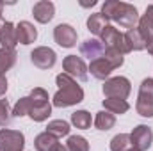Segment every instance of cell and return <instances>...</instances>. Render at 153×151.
Returning <instances> with one entry per match:
<instances>
[{"label":"cell","mask_w":153,"mask_h":151,"mask_svg":"<svg viewBox=\"0 0 153 151\" xmlns=\"http://www.w3.org/2000/svg\"><path fill=\"white\" fill-rule=\"evenodd\" d=\"M102 14L107 20H112L123 29H134L139 23V14L137 9L132 4L126 2H119V0H107L102 5Z\"/></svg>","instance_id":"1"},{"label":"cell","mask_w":153,"mask_h":151,"mask_svg":"<svg viewBox=\"0 0 153 151\" xmlns=\"http://www.w3.org/2000/svg\"><path fill=\"white\" fill-rule=\"evenodd\" d=\"M57 85H59V91L53 94V100L52 103L59 109H66V107H71L76 105L84 100V89L76 84L75 78H71L66 73H61L55 78Z\"/></svg>","instance_id":"2"},{"label":"cell","mask_w":153,"mask_h":151,"mask_svg":"<svg viewBox=\"0 0 153 151\" xmlns=\"http://www.w3.org/2000/svg\"><path fill=\"white\" fill-rule=\"evenodd\" d=\"M30 98V112H29V117L36 123H41L45 119H48V115L52 114V103L48 100V93L43 89V87H34L29 94Z\"/></svg>","instance_id":"3"},{"label":"cell","mask_w":153,"mask_h":151,"mask_svg":"<svg viewBox=\"0 0 153 151\" xmlns=\"http://www.w3.org/2000/svg\"><path fill=\"white\" fill-rule=\"evenodd\" d=\"M135 110L143 117H153V78H144L141 82Z\"/></svg>","instance_id":"4"},{"label":"cell","mask_w":153,"mask_h":151,"mask_svg":"<svg viewBox=\"0 0 153 151\" xmlns=\"http://www.w3.org/2000/svg\"><path fill=\"white\" fill-rule=\"evenodd\" d=\"M105 98H119V100H126L132 93V84L126 76H114L105 80L103 87H102Z\"/></svg>","instance_id":"5"},{"label":"cell","mask_w":153,"mask_h":151,"mask_svg":"<svg viewBox=\"0 0 153 151\" xmlns=\"http://www.w3.org/2000/svg\"><path fill=\"white\" fill-rule=\"evenodd\" d=\"M100 38H102V43L105 44V48H114L117 52H121L123 55L132 52L128 43H126V39H125V34H121L114 25H107Z\"/></svg>","instance_id":"6"},{"label":"cell","mask_w":153,"mask_h":151,"mask_svg":"<svg viewBox=\"0 0 153 151\" xmlns=\"http://www.w3.org/2000/svg\"><path fill=\"white\" fill-rule=\"evenodd\" d=\"M25 137L18 130L2 128L0 130V151H23Z\"/></svg>","instance_id":"7"},{"label":"cell","mask_w":153,"mask_h":151,"mask_svg":"<svg viewBox=\"0 0 153 151\" xmlns=\"http://www.w3.org/2000/svg\"><path fill=\"white\" fill-rule=\"evenodd\" d=\"M153 142V132L150 126L139 124L130 133V146L137 151H148Z\"/></svg>","instance_id":"8"},{"label":"cell","mask_w":153,"mask_h":151,"mask_svg":"<svg viewBox=\"0 0 153 151\" xmlns=\"http://www.w3.org/2000/svg\"><path fill=\"white\" fill-rule=\"evenodd\" d=\"M30 61L39 70H50L57 62V53L48 46H38L30 52Z\"/></svg>","instance_id":"9"},{"label":"cell","mask_w":153,"mask_h":151,"mask_svg":"<svg viewBox=\"0 0 153 151\" xmlns=\"http://www.w3.org/2000/svg\"><path fill=\"white\" fill-rule=\"evenodd\" d=\"M62 68L66 71V75H70L75 80H80V82H85L87 80V66L85 62L82 61V57H76V55H68L64 57L62 61Z\"/></svg>","instance_id":"10"},{"label":"cell","mask_w":153,"mask_h":151,"mask_svg":"<svg viewBox=\"0 0 153 151\" xmlns=\"http://www.w3.org/2000/svg\"><path fill=\"white\" fill-rule=\"evenodd\" d=\"M76 30L68 23H61L53 29V39L62 48H73L76 44Z\"/></svg>","instance_id":"11"},{"label":"cell","mask_w":153,"mask_h":151,"mask_svg":"<svg viewBox=\"0 0 153 151\" xmlns=\"http://www.w3.org/2000/svg\"><path fill=\"white\" fill-rule=\"evenodd\" d=\"M80 53L84 57H87L89 61H96L100 57H103L105 53V44L102 43V39H85L80 44Z\"/></svg>","instance_id":"12"},{"label":"cell","mask_w":153,"mask_h":151,"mask_svg":"<svg viewBox=\"0 0 153 151\" xmlns=\"http://www.w3.org/2000/svg\"><path fill=\"white\" fill-rule=\"evenodd\" d=\"M32 14L39 23H48V21H52V18L55 14V5L50 0H39L32 7Z\"/></svg>","instance_id":"13"},{"label":"cell","mask_w":153,"mask_h":151,"mask_svg":"<svg viewBox=\"0 0 153 151\" xmlns=\"http://www.w3.org/2000/svg\"><path fill=\"white\" fill-rule=\"evenodd\" d=\"M16 38L22 44H30L38 39V30L30 21H20L16 25Z\"/></svg>","instance_id":"14"},{"label":"cell","mask_w":153,"mask_h":151,"mask_svg":"<svg viewBox=\"0 0 153 151\" xmlns=\"http://www.w3.org/2000/svg\"><path fill=\"white\" fill-rule=\"evenodd\" d=\"M0 44L2 48H9L14 50V46L18 44V38H16V25L11 21H5L2 30H0Z\"/></svg>","instance_id":"15"},{"label":"cell","mask_w":153,"mask_h":151,"mask_svg":"<svg viewBox=\"0 0 153 151\" xmlns=\"http://www.w3.org/2000/svg\"><path fill=\"white\" fill-rule=\"evenodd\" d=\"M87 71H91V75L94 76V78H98V80H107L109 75L112 73V66H111L103 57H100V59H96V61H91Z\"/></svg>","instance_id":"16"},{"label":"cell","mask_w":153,"mask_h":151,"mask_svg":"<svg viewBox=\"0 0 153 151\" xmlns=\"http://www.w3.org/2000/svg\"><path fill=\"white\" fill-rule=\"evenodd\" d=\"M137 29H139V32L143 34V38L146 39V41L150 38H153V4L146 7L144 14L139 18Z\"/></svg>","instance_id":"17"},{"label":"cell","mask_w":153,"mask_h":151,"mask_svg":"<svg viewBox=\"0 0 153 151\" xmlns=\"http://www.w3.org/2000/svg\"><path fill=\"white\" fill-rule=\"evenodd\" d=\"M59 139L48 132H41L38 137L34 139V148L38 151H55V148L59 146Z\"/></svg>","instance_id":"18"},{"label":"cell","mask_w":153,"mask_h":151,"mask_svg":"<svg viewBox=\"0 0 153 151\" xmlns=\"http://www.w3.org/2000/svg\"><path fill=\"white\" fill-rule=\"evenodd\" d=\"M107 25H109V20L102 13H94L87 18V30L94 36H102V32L105 30Z\"/></svg>","instance_id":"19"},{"label":"cell","mask_w":153,"mask_h":151,"mask_svg":"<svg viewBox=\"0 0 153 151\" xmlns=\"http://www.w3.org/2000/svg\"><path fill=\"white\" fill-rule=\"evenodd\" d=\"M125 39H126L130 50H144V48H146V39L143 38V34L139 32L137 27L126 30V32H125Z\"/></svg>","instance_id":"20"},{"label":"cell","mask_w":153,"mask_h":151,"mask_svg":"<svg viewBox=\"0 0 153 151\" xmlns=\"http://www.w3.org/2000/svg\"><path fill=\"white\" fill-rule=\"evenodd\" d=\"M103 107L105 110L111 114H125L128 112L130 105L126 100H119V98H105L103 100Z\"/></svg>","instance_id":"21"},{"label":"cell","mask_w":153,"mask_h":151,"mask_svg":"<svg viewBox=\"0 0 153 151\" xmlns=\"http://www.w3.org/2000/svg\"><path fill=\"white\" fill-rule=\"evenodd\" d=\"M114 124H116V115L114 114H111V112H107V110L98 112L96 114V117H94V126H96L98 130H102V132L111 130Z\"/></svg>","instance_id":"22"},{"label":"cell","mask_w":153,"mask_h":151,"mask_svg":"<svg viewBox=\"0 0 153 151\" xmlns=\"http://www.w3.org/2000/svg\"><path fill=\"white\" fill-rule=\"evenodd\" d=\"M70 130H71V128H70V123H66V121H62V119H53V121H50L48 126H46V132L52 133V135H55L57 139L68 135Z\"/></svg>","instance_id":"23"},{"label":"cell","mask_w":153,"mask_h":151,"mask_svg":"<svg viewBox=\"0 0 153 151\" xmlns=\"http://www.w3.org/2000/svg\"><path fill=\"white\" fill-rule=\"evenodd\" d=\"M16 62V52L9 50V48H0V73L4 75L5 71H9Z\"/></svg>","instance_id":"24"},{"label":"cell","mask_w":153,"mask_h":151,"mask_svg":"<svg viewBox=\"0 0 153 151\" xmlns=\"http://www.w3.org/2000/svg\"><path fill=\"white\" fill-rule=\"evenodd\" d=\"M91 114L87 110H76V112L71 114V124L75 128H80V130H87L91 126Z\"/></svg>","instance_id":"25"},{"label":"cell","mask_w":153,"mask_h":151,"mask_svg":"<svg viewBox=\"0 0 153 151\" xmlns=\"http://www.w3.org/2000/svg\"><path fill=\"white\" fill-rule=\"evenodd\" d=\"M130 150V135L128 133H117L111 141V151H126Z\"/></svg>","instance_id":"26"},{"label":"cell","mask_w":153,"mask_h":151,"mask_svg":"<svg viewBox=\"0 0 153 151\" xmlns=\"http://www.w3.org/2000/svg\"><path fill=\"white\" fill-rule=\"evenodd\" d=\"M66 148L68 151H89V142L82 135H70Z\"/></svg>","instance_id":"27"},{"label":"cell","mask_w":153,"mask_h":151,"mask_svg":"<svg viewBox=\"0 0 153 151\" xmlns=\"http://www.w3.org/2000/svg\"><path fill=\"white\" fill-rule=\"evenodd\" d=\"M103 59L112 66V70H116V68H121L123 66V53L121 52H117V50H114V48H105V53H103Z\"/></svg>","instance_id":"28"},{"label":"cell","mask_w":153,"mask_h":151,"mask_svg":"<svg viewBox=\"0 0 153 151\" xmlns=\"http://www.w3.org/2000/svg\"><path fill=\"white\" fill-rule=\"evenodd\" d=\"M30 107H32L30 98H29V96H23V98H20V100H18V103L14 105V109H13V115H14V117H23V115H29V112H30Z\"/></svg>","instance_id":"29"},{"label":"cell","mask_w":153,"mask_h":151,"mask_svg":"<svg viewBox=\"0 0 153 151\" xmlns=\"http://www.w3.org/2000/svg\"><path fill=\"white\" fill-rule=\"evenodd\" d=\"M13 119V112L9 110V101L7 100H0V126H7Z\"/></svg>","instance_id":"30"},{"label":"cell","mask_w":153,"mask_h":151,"mask_svg":"<svg viewBox=\"0 0 153 151\" xmlns=\"http://www.w3.org/2000/svg\"><path fill=\"white\" fill-rule=\"evenodd\" d=\"M5 91H7V78H5V75L0 73V96H4Z\"/></svg>","instance_id":"31"},{"label":"cell","mask_w":153,"mask_h":151,"mask_svg":"<svg viewBox=\"0 0 153 151\" xmlns=\"http://www.w3.org/2000/svg\"><path fill=\"white\" fill-rule=\"evenodd\" d=\"M146 50H148V53L153 55V38H150L148 41H146Z\"/></svg>","instance_id":"32"},{"label":"cell","mask_w":153,"mask_h":151,"mask_svg":"<svg viewBox=\"0 0 153 151\" xmlns=\"http://www.w3.org/2000/svg\"><path fill=\"white\" fill-rule=\"evenodd\" d=\"M80 4H82L84 7H87V5H94V4H96V0H91V2H80Z\"/></svg>","instance_id":"33"},{"label":"cell","mask_w":153,"mask_h":151,"mask_svg":"<svg viewBox=\"0 0 153 151\" xmlns=\"http://www.w3.org/2000/svg\"><path fill=\"white\" fill-rule=\"evenodd\" d=\"M55 151H68V148H66V146H62V144H59V146L55 148Z\"/></svg>","instance_id":"34"},{"label":"cell","mask_w":153,"mask_h":151,"mask_svg":"<svg viewBox=\"0 0 153 151\" xmlns=\"http://www.w3.org/2000/svg\"><path fill=\"white\" fill-rule=\"evenodd\" d=\"M2 9H4V2H0V18H2Z\"/></svg>","instance_id":"35"},{"label":"cell","mask_w":153,"mask_h":151,"mask_svg":"<svg viewBox=\"0 0 153 151\" xmlns=\"http://www.w3.org/2000/svg\"><path fill=\"white\" fill-rule=\"evenodd\" d=\"M4 23H5V21H4V20L0 18V30H2V27H4Z\"/></svg>","instance_id":"36"},{"label":"cell","mask_w":153,"mask_h":151,"mask_svg":"<svg viewBox=\"0 0 153 151\" xmlns=\"http://www.w3.org/2000/svg\"><path fill=\"white\" fill-rule=\"evenodd\" d=\"M126 151H137V150H134V148H130V150H126Z\"/></svg>","instance_id":"37"}]
</instances>
